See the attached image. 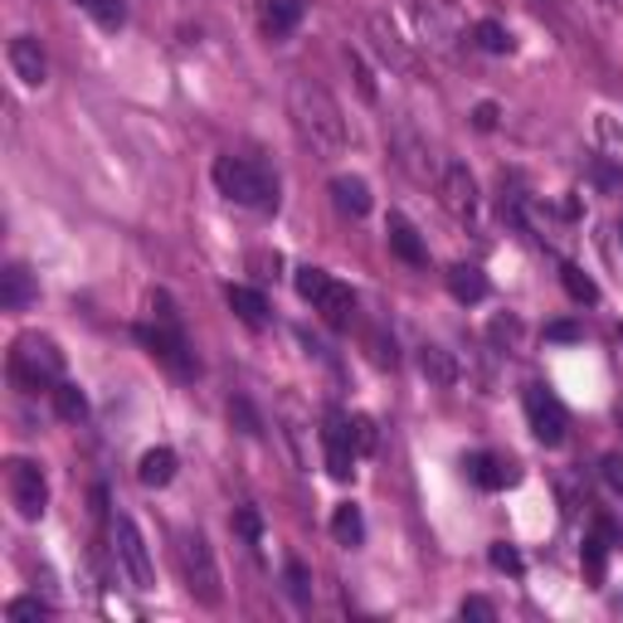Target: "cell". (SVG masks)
<instances>
[{
	"instance_id": "6da1fadb",
	"label": "cell",
	"mask_w": 623,
	"mask_h": 623,
	"mask_svg": "<svg viewBox=\"0 0 623 623\" xmlns=\"http://www.w3.org/2000/svg\"><path fill=\"white\" fill-rule=\"evenodd\" d=\"M288 118L298 127V137L322 157H336L346 147V118H341V103L326 93L322 83L312 79H292L288 83Z\"/></svg>"
},
{
	"instance_id": "7a4b0ae2",
	"label": "cell",
	"mask_w": 623,
	"mask_h": 623,
	"mask_svg": "<svg viewBox=\"0 0 623 623\" xmlns=\"http://www.w3.org/2000/svg\"><path fill=\"white\" fill-rule=\"evenodd\" d=\"M210 175H214V185H220V195L234 200V205H244L253 214H273L278 210V175L263 167V161L224 151V157H214Z\"/></svg>"
},
{
	"instance_id": "3957f363",
	"label": "cell",
	"mask_w": 623,
	"mask_h": 623,
	"mask_svg": "<svg viewBox=\"0 0 623 623\" xmlns=\"http://www.w3.org/2000/svg\"><path fill=\"white\" fill-rule=\"evenodd\" d=\"M181 575H185V590L195 594L205 609H220L224 604V584H220V561H214V545L205 531H181Z\"/></svg>"
},
{
	"instance_id": "277c9868",
	"label": "cell",
	"mask_w": 623,
	"mask_h": 623,
	"mask_svg": "<svg viewBox=\"0 0 623 623\" xmlns=\"http://www.w3.org/2000/svg\"><path fill=\"white\" fill-rule=\"evenodd\" d=\"M298 298L312 302V312H322V322L332 326V332H346L355 322V292L346 283H336L326 269H298Z\"/></svg>"
},
{
	"instance_id": "5b68a950",
	"label": "cell",
	"mask_w": 623,
	"mask_h": 623,
	"mask_svg": "<svg viewBox=\"0 0 623 623\" xmlns=\"http://www.w3.org/2000/svg\"><path fill=\"white\" fill-rule=\"evenodd\" d=\"M10 375L24 390H54L63 380V351L49 336H34V332L20 336L16 351H10Z\"/></svg>"
},
{
	"instance_id": "8992f818",
	"label": "cell",
	"mask_w": 623,
	"mask_h": 623,
	"mask_svg": "<svg viewBox=\"0 0 623 623\" xmlns=\"http://www.w3.org/2000/svg\"><path fill=\"white\" fill-rule=\"evenodd\" d=\"M137 341L151 351V361H161L175 380H195L200 375V361L195 351H190L185 332L175 322H157V326H137Z\"/></svg>"
},
{
	"instance_id": "52a82bcc",
	"label": "cell",
	"mask_w": 623,
	"mask_h": 623,
	"mask_svg": "<svg viewBox=\"0 0 623 623\" xmlns=\"http://www.w3.org/2000/svg\"><path fill=\"white\" fill-rule=\"evenodd\" d=\"M6 492H10V506L20 512V521H40L44 516L49 482L40 473V463H30V458H10L6 463Z\"/></svg>"
},
{
	"instance_id": "ba28073f",
	"label": "cell",
	"mask_w": 623,
	"mask_h": 623,
	"mask_svg": "<svg viewBox=\"0 0 623 623\" xmlns=\"http://www.w3.org/2000/svg\"><path fill=\"white\" fill-rule=\"evenodd\" d=\"M112 551H118V565L127 570L132 590H157V570H151L147 541L132 516H112Z\"/></svg>"
},
{
	"instance_id": "9c48e42d",
	"label": "cell",
	"mask_w": 623,
	"mask_h": 623,
	"mask_svg": "<svg viewBox=\"0 0 623 623\" xmlns=\"http://www.w3.org/2000/svg\"><path fill=\"white\" fill-rule=\"evenodd\" d=\"M526 424H531V434H536L545 449H555V443H565V429H570L565 404L555 400L545 385H526Z\"/></svg>"
},
{
	"instance_id": "30bf717a",
	"label": "cell",
	"mask_w": 623,
	"mask_h": 623,
	"mask_svg": "<svg viewBox=\"0 0 623 623\" xmlns=\"http://www.w3.org/2000/svg\"><path fill=\"white\" fill-rule=\"evenodd\" d=\"M439 200H443V210L453 214V220H473L478 214V181H473V171L463 167V161H449L439 175Z\"/></svg>"
},
{
	"instance_id": "8fae6325",
	"label": "cell",
	"mask_w": 623,
	"mask_h": 623,
	"mask_svg": "<svg viewBox=\"0 0 623 623\" xmlns=\"http://www.w3.org/2000/svg\"><path fill=\"white\" fill-rule=\"evenodd\" d=\"M419 30L434 49H453V40L463 34V20H458V6L453 0H419Z\"/></svg>"
},
{
	"instance_id": "7c38bea8",
	"label": "cell",
	"mask_w": 623,
	"mask_h": 623,
	"mask_svg": "<svg viewBox=\"0 0 623 623\" xmlns=\"http://www.w3.org/2000/svg\"><path fill=\"white\" fill-rule=\"evenodd\" d=\"M6 59H10V69H16V79L24 88H44L49 59H44V44L34 40V34H16V40L6 44Z\"/></svg>"
},
{
	"instance_id": "4fadbf2b",
	"label": "cell",
	"mask_w": 623,
	"mask_h": 623,
	"mask_svg": "<svg viewBox=\"0 0 623 623\" xmlns=\"http://www.w3.org/2000/svg\"><path fill=\"white\" fill-rule=\"evenodd\" d=\"M308 16V0H259V30L269 40H288Z\"/></svg>"
},
{
	"instance_id": "5bb4252c",
	"label": "cell",
	"mask_w": 623,
	"mask_h": 623,
	"mask_svg": "<svg viewBox=\"0 0 623 623\" xmlns=\"http://www.w3.org/2000/svg\"><path fill=\"white\" fill-rule=\"evenodd\" d=\"M322 443H326V473L336 482H346L355 473V443H351L346 419H332V424L322 429Z\"/></svg>"
},
{
	"instance_id": "9a60e30c",
	"label": "cell",
	"mask_w": 623,
	"mask_h": 623,
	"mask_svg": "<svg viewBox=\"0 0 623 623\" xmlns=\"http://www.w3.org/2000/svg\"><path fill=\"white\" fill-rule=\"evenodd\" d=\"M385 239H390V253H395L400 263H410V269H424V263H429L424 239H419V229L404 220V214H390V220H385Z\"/></svg>"
},
{
	"instance_id": "2e32d148",
	"label": "cell",
	"mask_w": 623,
	"mask_h": 623,
	"mask_svg": "<svg viewBox=\"0 0 623 623\" xmlns=\"http://www.w3.org/2000/svg\"><path fill=\"white\" fill-rule=\"evenodd\" d=\"M463 468H468V478H473L478 488H488V492L512 488V482L521 478L512 458H498V453H473V458H463Z\"/></svg>"
},
{
	"instance_id": "e0dca14e",
	"label": "cell",
	"mask_w": 623,
	"mask_h": 623,
	"mask_svg": "<svg viewBox=\"0 0 623 623\" xmlns=\"http://www.w3.org/2000/svg\"><path fill=\"white\" fill-rule=\"evenodd\" d=\"M34 298H40L34 273L24 269V263H6V273H0V308H6V312H24Z\"/></svg>"
},
{
	"instance_id": "ac0fdd59",
	"label": "cell",
	"mask_w": 623,
	"mask_h": 623,
	"mask_svg": "<svg viewBox=\"0 0 623 623\" xmlns=\"http://www.w3.org/2000/svg\"><path fill=\"white\" fill-rule=\"evenodd\" d=\"M224 302H229V312H234L244 326H269V302H263L259 288L229 283V288H224Z\"/></svg>"
},
{
	"instance_id": "d6986e66",
	"label": "cell",
	"mask_w": 623,
	"mask_h": 623,
	"mask_svg": "<svg viewBox=\"0 0 623 623\" xmlns=\"http://www.w3.org/2000/svg\"><path fill=\"white\" fill-rule=\"evenodd\" d=\"M332 200H336L341 214H351V220L371 214V185H365L361 175H336V181H332Z\"/></svg>"
},
{
	"instance_id": "ffe728a7",
	"label": "cell",
	"mask_w": 623,
	"mask_h": 623,
	"mask_svg": "<svg viewBox=\"0 0 623 623\" xmlns=\"http://www.w3.org/2000/svg\"><path fill=\"white\" fill-rule=\"evenodd\" d=\"M443 278H449V292H453L458 302H463V308H473V302L488 298V278H482L478 263H453V269L443 273Z\"/></svg>"
},
{
	"instance_id": "44dd1931",
	"label": "cell",
	"mask_w": 623,
	"mask_h": 623,
	"mask_svg": "<svg viewBox=\"0 0 623 623\" xmlns=\"http://www.w3.org/2000/svg\"><path fill=\"white\" fill-rule=\"evenodd\" d=\"M175 478V453L171 449H147L142 458H137V482H142V488H167V482Z\"/></svg>"
},
{
	"instance_id": "7402d4cb",
	"label": "cell",
	"mask_w": 623,
	"mask_h": 623,
	"mask_svg": "<svg viewBox=\"0 0 623 623\" xmlns=\"http://www.w3.org/2000/svg\"><path fill=\"white\" fill-rule=\"evenodd\" d=\"M371 40H375V49H380V59L385 63H395V69H414V54L404 49V40L395 34V24H385V20H371Z\"/></svg>"
},
{
	"instance_id": "603a6c76",
	"label": "cell",
	"mask_w": 623,
	"mask_h": 623,
	"mask_svg": "<svg viewBox=\"0 0 623 623\" xmlns=\"http://www.w3.org/2000/svg\"><path fill=\"white\" fill-rule=\"evenodd\" d=\"M419 371H424V380L429 385H439V390H449L458 380V365H453V355L443 346H419Z\"/></svg>"
},
{
	"instance_id": "cb8c5ba5",
	"label": "cell",
	"mask_w": 623,
	"mask_h": 623,
	"mask_svg": "<svg viewBox=\"0 0 623 623\" xmlns=\"http://www.w3.org/2000/svg\"><path fill=\"white\" fill-rule=\"evenodd\" d=\"M332 536H336V545H346V551H355V545L365 541V516H361V506H351V502L336 506V512H332Z\"/></svg>"
},
{
	"instance_id": "d4e9b609",
	"label": "cell",
	"mask_w": 623,
	"mask_h": 623,
	"mask_svg": "<svg viewBox=\"0 0 623 623\" xmlns=\"http://www.w3.org/2000/svg\"><path fill=\"white\" fill-rule=\"evenodd\" d=\"M473 44L482 49V54H512V49H516L512 30H506L502 20H478L473 24Z\"/></svg>"
},
{
	"instance_id": "484cf974",
	"label": "cell",
	"mask_w": 623,
	"mask_h": 623,
	"mask_svg": "<svg viewBox=\"0 0 623 623\" xmlns=\"http://www.w3.org/2000/svg\"><path fill=\"white\" fill-rule=\"evenodd\" d=\"M49 400H54L59 419H69V424H83V419H88V400H83V390H79V385H69V380H59V385L49 390Z\"/></svg>"
},
{
	"instance_id": "4316f807",
	"label": "cell",
	"mask_w": 623,
	"mask_h": 623,
	"mask_svg": "<svg viewBox=\"0 0 623 623\" xmlns=\"http://www.w3.org/2000/svg\"><path fill=\"white\" fill-rule=\"evenodd\" d=\"M561 283H565V292L575 302H600V288H594V278L584 273V269H575V263H565V269H561Z\"/></svg>"
},
{
	"instance_id": "83f0119b",
	"label": "cell",
	"mask_w": 623,
	"mask_h": 623,
	"mask_svg": "<svg viewBox=\"0 0 623 623\" xmlns=\"http://www.w3.org/2000/svg\"><path fill=\"white\" fill-rule=\"evenodd\" d=\"M83 10L103 24V30H122V24H127V0H88Z\"/></svg>"
},
{
	"instance_id": "f1b7e54d",
	"label": "cell",
	"mask_w": 623,
	"mask_h": 623,
	"mask_svg": "<svg viewBox=\"0 0 623 623\" xmlns=\"http://www.w3.org/2000/svg\"><path fill=\"white\" fill-rule=\"evenodd\" d=\"M346 429H351V443H355V453H375L380 434H375V419H371V414H355V419H346Z\"/></svg>"
},
{
	"instance_id": "f546056e",
	"label": "cell",
	"mask_w": 623,
	"mask_h": 623,
	"mask_svg": "<svg viewBox=\"0 0 623 623\" xmlns=\"http://www.w3.org/2000/svg\"><path fill=\"white\" fill-rule=\"evenodd\" d=\"M604 561H609V545H604V536H590V541H584V575H590L594 584L604 580Z\"/></svg>"
},
{
	"instance_id": "4dcf8cb0",
	"label": "cell",
	"mask_w": 623,
	"mask_h": 623,
	"mask_svg": "<svg viewBox=\"0 0 623 623\" xmlns=\"http://www.w3.org/2000/svg\"><path fill=\"white\" fill-rule=\"evenodd\" d=\"M365 351H371V361L385 371V365H395L400 355H395V336L385 341V332H365Z\"/></svg>"
},
{
	"instance_id": "1f68e13d",
	"label": "cell",
	"mask_w": 623,
	"mask_h": 623,
	"mask_svg": "<svg viewBox=\"0 0 623 623\" xmlns=\"http://www.w3.org/2000/svg\"><path fill=\"white\" fill-rule=\"evenodd\" d=\"M6 614H10V619H49L54 609H49L44 600H34V594H24V600H10V604H6Z\"/></svg>"
},
{
	"instance_id": "d6a6232c",
	"label": "cell",
	"mask_w": 623,
	"mask_h": 623,
	"mask_svg": "<svg viewBox=\"0 0 623 623\" xmlns=\"http://www.w3.org/2000/svg\"><path fill=\"white\" fill-rule=\"evenodd\" d=\"M488 561L498 565V570H506V575H521V570H526V561H521V555H516L506 541H498V545H492V551H488Z\"/></svg>"
},
{
	"instance_id": "836d02e7",
	"label": "cell",
	"mask_w": 623,
	"mask_h": 623,
	"mask_svg": "<svg viewBox=\"0 0 623 623\" xmlns=\"http://www.w3.org/2000/svg\"><path fill=\"white\" fill-rule=\"evenodd\" d=\"M234 531H239V536H244L249 545H259V541H263V526H259V512H253V506H244V512H234Z\"/></svg>"
},
{
	"instance_id": "e575fe53",
	"label": "cell",
	"mask_w": 623,
	"mask_h": 623,
	"mask_svg": "<svg viewBox=\"0 0 623 623\" xmlns=\"http://www.w3.org/2000/svg\"><path fill=\"white\" fill-rule=\"evenodd\" d=\"M249 269L259 278H278V269H283V259L278 253H249Z\"/></svg>"
},
{
	"instance_id": "d590c367",
	"label": "cell",
	"mask_w": 623,
	"mask_h": 623,
	"mask_svg": "<svg viewBox=\"0 0 623 623\" xmlns=\"http://www.w3.org/2000/svg\"><path fill=\"white\" fill-rule=\"evenodd\" d=\"M229 419H239V424H244V434H259V419H253L249 400H229Z\"/></svg>"
},
{
	"instance_id": "8d00e7d4",
	"label": "cell",
	"mask_w": 623,
	"mask_h": 623,
	"mask_svg": "<svg viewBox=\"0 0 623 623\" xmlns=\"http://www.w3.org/2000/svg\"><path fill=\"white\" fill-rule=\"evenodd\" d=\"M458 614H463V619H498V609H492L488 600H478V594H473V600H463V604H458Z\"/></svg>"
},
{
	"instance_id": "74e56055",
	"label": "cell",
	"mask_w": 623,
	"mask_h": 623,
	"mask_svg": "<svg viewBox=\"0 0 623 623\" xmlns=\"http://www.w3.org/2000/svg\"><path fill=\"white\" fill-rule=\"evenodd\" d=\"M604 482H609L614 492H623V458H619V453L604 458Z\"/></svg>"
},
{
	"instance_id": "f35d334b",
	"label": "cell",
	"mask_w": 623,
	"mask_h": 623,
	"mask_svg": "<svg viewBox=\"0 0 623 623\" xmlns=\"http://www.w3.org/2000/svg\"><path fill=\"white\" fill-rule=\"evenodd\" d=\"M473 122L482 127V132H492V127H498V103H478L473 108Z\"/></svg>"
},
{
	"instance_id": "ab89813d",
	"label": "cell",
	"mask_w": 623,
	"mask_h": 623,
	"mask_svg": "<svg viewBox=\"0 0 623 623\" xmlns=\"http://www.w3.org/2000/svg\"><path fill=\"white\" fill-rule=\"evenodd\" d=\"M346 59H351V69H355V83H361V93H365V98H375V83H371V73H365L361 54H346Z\"/></svg>"
},
{
	"instance_id": "60d3db41",
	"label": "cell",
	"mask_w": 623,
	"mask_h": 623,
	"mask_svg": "<svg viewBox=\"0 0 623 623\" xmlns=\"http://www.w3.org/2000/svg\"><path fill=\"white\" fill-rule=\"evenodd\" d=\"M288 580H292V594H298V600H308V570L288 565Z\"/></svg>"
},
{
	"instance_id": "b9f144b4",
	"label": "cell",
	"mask_w": 623,
	"mask_h": 623,
	"mask_svg": "<svg viewBox=\"0 0 623 623\" xmlns=\"http://www.w3.org/2000/svg\"><path fill=\"white\" fill-rule=\"evenodd\" d=\"M545 336H551V341H575L580 332H575L570 322H555V326H545Z\"/></svg>"
},
{
	"instance_id": "7bdbcfd3",
	"label": "cell",
	"mask_w": 623,
	"mask_h": 623,
	"mask_svg": "<svg viewBox=\"0 0 623 623\" xmlns=\"http://www.w3.org/2000/svg\"><path fill=\"white\" fill-rule=\"evenodd\" d=\"M619 424H623V410H619Z\"/></svg>"
},
{
	"instance_id": "ee69618b",
	"label": "cell",
	"mask_w": 623,
	"mask_h": 623,
	"mask_svg": "<svg viewBox=\"0 0 623 623\" xmlns=\"http://www.w3.org/2000/svg\"><path fill=\"white\" fill-rule=\"evenodd\" d=\"M79 6H88V0H79Z\"/></svg>"
}]
</instances>
